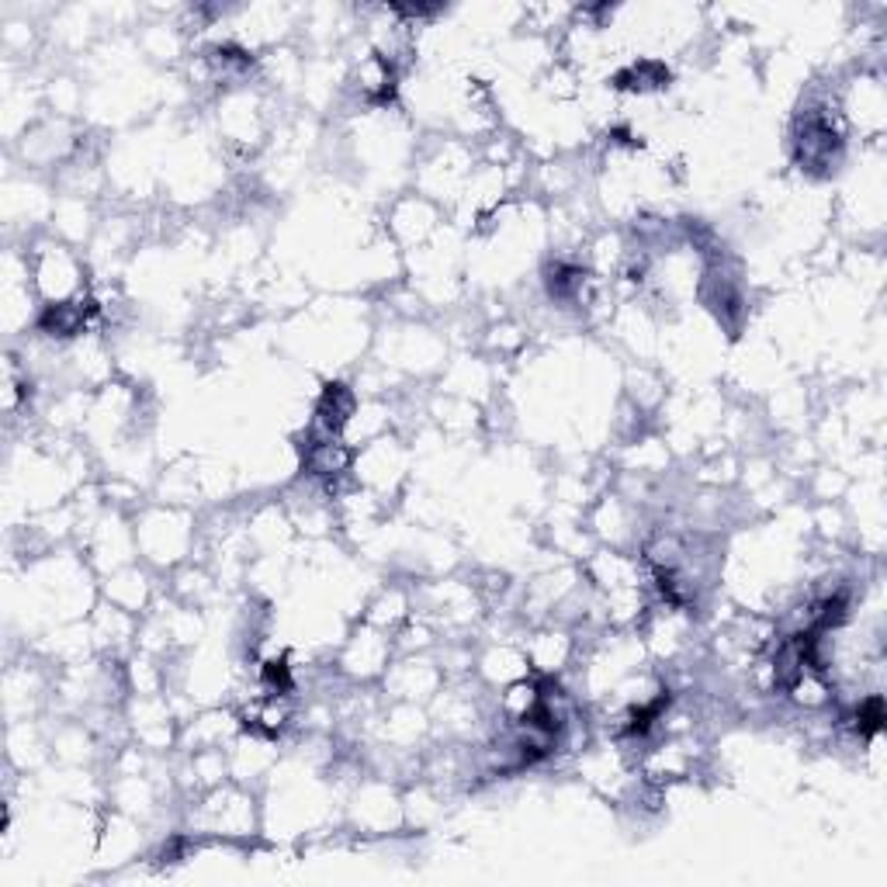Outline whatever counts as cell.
Instances as JSON below:
<instances>
[{"label":"cell","mask_w":887,"mask_h":887,"mask_svg":"<svg viewBox=\"0 0 887 887\" xmlns=\"http://www.w3.org/2000/svg\"><path fill=\"white\" fill-rule=\"evenodd\" d=\"M350 409H354L350 392L344 388V385H333L330 392H326V399H323V406H319V417H323V423H326L330 430H336V427L350 417Z\"/></svg>","instance_id":"6da1fadb"}]
</instances>
